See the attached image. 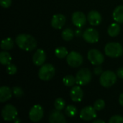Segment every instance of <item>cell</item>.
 Listing matches in <instances>:
<instances>
[{
    "instance_id": "obj_9",
    "label": "cell",
    "mask_w": 123,
    "mask_h": 123,
    "mask_svg": "<svg viewBox=\"0 0 123 123\" xmlns=\"http://www.w3.org/2000/svg\"><path fill=\"white\" fill-rule=\"evenodd\" d=\"M44 115V110L40 105H34L29 112V118L34 123L39 122Z\"/></svg>"
},
{
    "instance_id": "obj_15",
    "label": "cell",
    "mask_w": 123,
    "mask_h": 123,
    "mask_svg": "<svg viewBox=\"0 0 123 123\" xmlns=\"http://www.w3.org/2000/svg\"><path fill=\"white\" fill-rule=\"evenodd\" d=\"M66 23V17L61 14H57L53 16L51 25L55 29H61Z\"/></svg>"
},
{
    "instance_id": "obj_25",
    "label": "cell",
    "mask_w": 123,
    "mask_h": 123,
    "mask_svg": "<svg viewBox=\"0 0 123 123\" xmlns=\"http://www.w3.org/2000/svg\"><path fill=\"white\" fill-rule=\"evenodd\" d=\"M68 54L67 49L65 47H58L55 50V55L58 58H63Z\"/></svg>"
},
{
    "instance_id": "obj_11",
    "label": "cell",
    "mask_w": 123,
    "mask_h": 123,
    "mask_svg": "<svg viewBox=\"0 0 123 123\" xmlns=\"http://www.w3.org/2000/svg\"><path fill=\"white\" fill-rule=\"evenodd\" d=\"M97 110L94 107L87 106L84 107L80 112V118L84 121H90L97 117Z\"/></svg>"
},
{
    "instance_id": "obj_35",
    "label": "cell",
    "mask_w": 123,
    "mask_h": 123,
    "mask_svg": "<svg viewBox=\"0 0 123 123\" xmlns=\"http://www.w3.org/2000/svg\"><path fill=\"white\" fill-rule=\"evenodd\" d=\"M119 103L121 106L123 107V93L120 94V96L119 97Z\"/></svg>"
},
{
    "instance_id": "obj_1",
    "label": "cell",
    "mask_w": 123,
    "mask_h": 123,
    "mask_svg": "<svg viewBox=\"0 0 123 123\" xmlns=\"http://www.w3.org/2000/svg\"><path fill=\"white\" fill-rule=\"evenodd\" d=\"M15 43L20 49L25 51H32L37 46L36 40L28 34L18 35L16 37Z\"/></svg>"
},
{
    "instance_id": "obj_37",
    "label": "cell",
    "mask_w": 123,
    "mask_h": 123,
    "mask_svg": "<svg viewBox=\"0 0 123 123\" xmlns=\"http://www.w3.org/2000/svg\"><path fill=\"white\" fill-rule=\"evenodd\" d=\"M75 34H76L77 36H79V35H81V31H80V30H76V33H75Z\"/></svg>"
},
{
    "instance_id": "obj_39",
    "label": "cell",
    "mask_w": 123,
    "mask_h": 123,
    "mask_svg": "<svg viewBox=\"0 0 123 123\" xmlns=\"http://www.w3.org/2000/svg\"></svg>"
},
{
    "instance_id": "obj_22",
    "label": "cell",
    "mask_w": 123,
    "mask_h": 123,
    "mask_svg": "<svg viewBox=\"0 0 123 123\" xmlns=\"http://www.w3.org/2000/svg\"><path fill=\"white\" fill-rule=\"evenodd\" d=\"M14 47V41L12 38L7 37L2 40L1 43V48L4 50H9L12 49Z\"/></svg>"
},
{
    "instance_id": "obj_10",
    "label": "cell",
    "mask_w": 123,
    "mask_h": 123,
    "mask_svg": "<svg viewBox=\"0 0 123 123\" xmlns=\"http://www.w3.org/2000/svg\"><path fill=\"white\" fill-rule=\"evenodd\" d=\"M83 38L89 43H95L99 41V35L97 30L94 28H87L83 32Z\"/></svg>"
},
{
    "instance_id": "obj_7",
    "label": "cell",
    "mask_w": 123,
    "mask_h": 123,
    "mask_svg": "<svg viewBox=\"0 0 123 123\" xmlns=\"http://www.w3.org/2000/svg\"><path fill=\"white\" fill-rule=\"evenodd\" d=\"M1 115L4 120L12 121L14 120L17 116V110L14 106L8 104L5 105L1 110Z\"/></svg>"
},
{
    "instance_id": "obj_28",
    "label": "cell",
    "mask_w": 123,
    "mask_h": 123,
    "mask_svg": "<svg viewBox=\"0 0 123 123\" xmlns=\"http://www.w3.org/2000/svg\"><path fill=\"white\" fill-rule=\"evenodd\" d=\"M105 107V102L102 99H98L94 104V107L97 111H100L103 110Z\"/></svg>"
},
{
    "instance_id": "obj_14",
    "label": "cell",
    "mask_w": 123,
    "mask_h": 123,
    "mask_svg": "<svg viewBox=\"0 0 123 123\" xmlns=\"http://www.w3.org/2000/svg\"><path fill=\"white\" fill-rule=\"evenodd\" d=\"M46 59V54L45 51L42 49H37L32 56L33 63L37 66H40L43 65Z\"/></svg>"
},
{
    "instance_id": "obj_20",
    "label": "cell",
    "mask_w": 123,
    "mask_h": 123,
    "mask_svg": "<svg viewBox=\"0 0 123 123\" xmlns=\"http://www.w3.org/2000/svg\"><path fill=\"white\" fill-rule=\"evenodd\" d=\"M120 25L117 22V23H112L109 27H108V30H107V32L109 34L110 36L111 37H116L117 36L120 32Z\"/></svg>"
},
{
    "instance_id": "obj_4",
    "label": "cell",
    "mask_w": 123,
    "mask_h": 123,
    "mask_svg": "<svg viewBox=\"0 0 123 123\" xmlns=\"http://www.w3.org/2000/svg\"><path fill=\"white\" fill-rule=\"evenodd\" d=\"M55 69L50 63H46L41 66L38 71V76L43 81H49L55 75Z\"/></svg>"
},
{
    "instance_id": "obj_21",
    "label": "cell",
    "mask_w": 123,
    "mask_h": 123,
    "mask_svg": "<svg viewBox=\"0 0 123 123\" xmlns=\"http://www.w3.org/2000/svg\"><path fill=\"white\" fill-rule=\"evenodd\" d=\"M11 61H12V57L10 54L8 52H6V50L0 53V62L2 65L8 66L9 64L11 63Z\"/></svg>"
},
{
    "instance_id": "obj_24",
    "label": "cell",
    "mask_w": 123,
    "mask_h": 123,
    "mask_svg": "<svg viewBox=\"0 0 123 123\" xmlns=\"http://www.w3.org/2000/svg\"><path fill=\"white\" fill-rule=\"evenodd\" d=\"M74 37V32L71 28H66L62 32V37L66 41H69Z\"/></svg>"
},
{
    "instance_id": "obj_13",
    "label": "cell",
    "mask_w": 123,
    "mask_h": 123,
    "mask_svg": "<svg viewBox=\"0 0 123 123\" xmlns=\"http://www.w3.org/2000/svg\"><path fill=\"white\" fill-rule=\"evenodd\" d=\"M87 20L92 26H98L102 22V15L96 10H92L87 15Z\"/></svg>"
},
{
    "instance_id": "obj_16",
    "label": "cell",
    "mask_w": 123,
    "mask_h": 123,
    "mask_svg": "<svg viewBox=\"0 0 123 123\" xmlns=\"http://www.w3.org/2000/svg\"><path fill=\"white\" fill-rule=\"evenodd\" d=\"M49 122L50 123H64L66 122L63 114L58 110H53L49 115Z\"/></svg>"
},
{
    "instance_id": "obj_31",
    "label": "cell",
    "mask_w": 123,
    "mask_h": 123,
    "mask_svg": "<svg viewBox=\"0 0 123 123\" xmlns=\"http://www.w3.org/2000/svg\"><path fill=\"white\" fill-rule=\"evenodd\" d=\"M110 123H123V117L120 115H114L110 120Z\"/></svg>"
},
{
    "instance_id": "obj_2",
    "label": "cell",
    "mask_w": 123,
    "mask_h": 123,
    "mask_svg": "<svg viewBox=\"0 0 123 123\" xmlns=\"http://www.w3.org/2000/svg\"><path fill=\"white\" fill-rule=\"evenodd\" d=\"M105 53L110 58H118L123 55V46L119 43H109L105 47Z\"/></svg>"
},
{
    "instance_id": "obj_17",
    "label": "cell",
    "mask_w": 123,
    "mask_h": 123,
    "mask_svg": "<svg viewBox=\"0 0 123 123\" xmlns=\"http://www.w3.org/2000/svg\"><path fill=\"white\" fill-rule=\"evenodd\" d=\"M84 97V92L79 86H74L70 91V97L73 102H79L82 100Z\"/></svg>"
},
{
    "instance_id": "obj_29",
    "label": "cell",
    "mask_w": 123,
    "mask_h": 123,
    "mask_svg": "<svg viewBox=\"0 0 123 123\" xmlns=\"http://www.w3.org/2000/svg\"><path fill=\"white\" fill-rule=\"evenodd\" d=\"M17 68L16 67V66L14 64L10 63L6 67V72L9 74V75H14L17 73Z\"/></svg>"
},
{
    "instance_id": "obj_27",
    "label": "cell",
    "mask_w": 123,
    "mask_h": 123,
    "mask_svg": "<svg viewBox=\"0 0 123 123\" xmlns=\"http://www.w3.org/2000/svg\"><path fill=\"white\" fill-rule=\"evenodd\" d=\"M65 101L62 98H57L54 102V107L58 110H63L65 107Z\"/></svg>"
},
{
    "instance_id": "obj_5",
    "label": "cell",
    "mask_w": 123,
    "mask_h": 123,
    "mask_svg": "<svg viewBox=\"0 0 123 123\" xmlns=\"http://www.w3.org/2000/svg\"><path fill=\"white\" fill-rule=\"evenodd\" d=\"M76 84L81 86H85L90 83L92 80V72L86 68H81L76 75Z\"/></svg>"
},
{
    "instance_id": "obj_18",
    "label": "cell",
    "mask_w": 123,
    "mask_h": 123,
    "mask_svg": "<svg viewBox=\"0 0 123 123\" xmlns=\"http://www.w3.org/2000/svg\"><path fill=\"white\" fill-rule=\"evenodd\" d=\"M12 95V90L9 87L3 86L0 88V102L3 103L9 100Z\"/></svg>"
},
{
    "instance_id": "obj_6",
    "label": "cell",
    "mask_w": 123,
    "mask_h": 123,
    "mask_svg": "<svg viewBox=\"0 0 123 123\" xmlns=\"http://www.w3.org/2000/svg\"><path fill=\"white\" fill-rule=\"evenodd\" d=\"M66 62L71 67L77 68L83 63V57L79 53L71 51L66 56Z\"/></svg>"
},
{
    "instance_id": "obj_3",
    "label": "cell",
    "mask_w": 123,
    "mask_h": 123,
    "mask_svg": "<svg viewBox=\"0 0 123 123\" xmlns=\"http://www.w3.org/2000/svg\"><path fill=\"white\" fill-rule=\"evenodd\" d=\"M117 81V75L112 71H105L102 72L99 78L100 84L105 87L109 88L113 86Z\"/></svg>"
},
{
    "instance_id": "obj_12",
    "label": "cell",
    "mask_w": 123,
    "mask_h": 123,
    "mask_svg": "<svg viewBox=\"0 0 123 123\" xmlns=\"http://www.w3.org/2000/svg\"><path fill=\"white\" fill-rule=\"evenodd\" d=\"M72 22L77 27H82L86 22V17L82 12H75L72 14Z\"/></svg>"
},
{
    "instance_id": "obj_8",
    "label": "cell",
    "mask_w": 123,
    "mask_h": 123,
    "mask_svg": "<svg viewBox=\"0 0 123 123\" xmlns=\"http://www.w3.org/2000/svg\"><path fill=\"white\" fill-rule=\"evenodd\" d=\"M88 59L89 62L94 66L101 65L104 61L105 58L103 54L97 49H92L88 52Z\"/></svg>"
},
{
    "instance_id": "obj_19",
    "label": "cell",
    "mask_w": 123,
    "mask_h": 123,
    "mask_svg": "<svg viewBox=\"0 0 123 123\" xmlns=\"http://www.w3.org/2000/svg\"><path fill=\"white\" fill-rule=\"evenodd\" d=\"M112 16L116 22L123 23V5H119L115 9Z\"/></svg>"
},
{
    "instance_id": "obj_38",
    "label": "cell",
    "mask_w": 123,
    "mask_h": 123,
    "mask_svg": "<svg viewBox=\"0 0 123 123\" xmlns=\"http://www.w3.org/2000/svg\"><path fill=\"white\" fill-rule=\"evenodd\" d=\"M19 122H20V120H18V119L17 120V117H16V118L14 119V123H19Z\"/></svg>"
},
{
    "instance_id": "obj_34",
    "label": "cell",
    "mask_w": 123,
    "mask_h": 123,
    "mask_svg": "<svg viewBox=\"0 0 123 123\" xmlns=\"http://www.w3.org/2000/svg\"><path fill=\"white\" fill-rule=\"evenodd\" d=\"M117 75L119 78L123 79V67L120 68L117 71Z\"/></svg>"
},
{
    "instance_id": "obj_30",
    "label": "cell",
    "mask_w": 123,
    "mask_h": 123,
    "mask_svg": "<svg viewBox=\"0 0 123 123\" xmlns=\"http://www.w3.org/2000/svg\"><path fill=\"white\" fill-rule=\"evenodd\" d=\"M13 94H14V95L16 97L19 98V97H21L23 96L24 92H23V90L22 89L21 87L15 86V87L13 88Z\"/></svg>"
},
{
    "instance_id": "obj_32",
    "label": "cell",
    "mask_w": 123,
    "mask_h": 123,
    "mask_svg": "<svg viewBox=\"0 0 123 123\" xmlns=\"http://www.w3.org/2000/svg\"><path fill=\"white\" fill-rule=\"evenodd\" d=\"M0 4L4 8H9L12 4V0H0Z\"/></svg>"
},
{
    "instance_id": "obj_36",
    "label": "cell",
    "mask_w": 123,
    "mask_h": 123,
    "mask_svg": "<svg viewBox=\"0 0 123 123\" xmlns=\"http://www.w3.org/2000/svg\"><path fill=\"white\" fill-rule=\"evenodd\" d=\"M93 123H105V121L101 120H96L93 122Z\"/></svg>"
},
{
    "instance_id": "obj_26",
    "label": "cell",
    "mask_w": 123,
    "mask_h": 123,
    "mask_svg": "<svg viewBox=\"0 0 123 123\" xmlns=\"http://www.w3.org/2000/svg\"><path fill=\"white\" fill-rule=\"evenodd\" d=\"M66 115L69 117H74L77 113V109L72 105H68L65 109Z\"/></svg>"
},
{
    "instance_id": "obj_23",
    "label": "cell",
    "mask_w": 123,
    "mask_h": 123,
    "mask_svg": "<svg viewBox=\"0 0 123 123\" xmlns=\"http://www.w3.org/2000/svg\"><path fill=\"white\" fill-rule=\"evenodd\" d=\"M63 83L65 86L68 87L73 86L76 83V77L72 75H67L63 79Z\"/></svg>"
},
{
    "instance_id": "obj_33",
    "label": "cell",
    "mask_w": 123,
    "mask_h": 123,
    "mask_svg": "<svg viewBox=\"0 0 123 123\" xmlns=\"http://www.w3.org/2000/svg\"><path fill=\"white\" fill-rule=\"evenodd\" d=\"M94 74L96 75H99V74H102V69L100 66H97L94 68Z\"/></svg>"
}]
</instances>
